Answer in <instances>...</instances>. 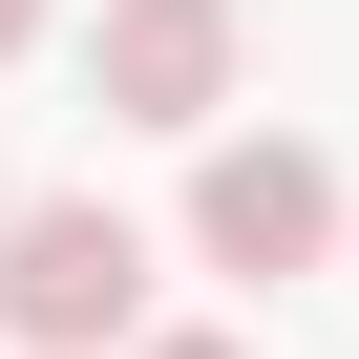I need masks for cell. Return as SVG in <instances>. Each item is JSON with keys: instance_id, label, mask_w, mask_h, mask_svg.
Wrapping results in <instances>:
<instances>
[{"instance_id": "6", "label": "cell", "mask_w": 359, "mask_h": 359, "mask_svg": "<svg viewBox=\"0 0 359 359\" xmlns=\"http://www.w3.org/2000/svg\"><path fill=\"white\" fill-rule=\"evenodd\" d=\"M0 212H22V191H0Z\"/></svg>"}, {"instance_id": "5", "label": "cell", "mask_w": 359, "mask_h": 359, "mask_svg": "<svg viewBox=\"0 0 359 359\" xmlns=\"http://www.w3.org/2000/svg\"><path fill=\"white\" fill-rule=\"evenodd\" d=\"M22 43H43V0H0V64H22Z\"/></svg>"}, {"instance_id": "1", "label": "cell", "mask_w": 359, "mask_h": 359, "mask_svg": "<svg viewBox=\"0 0 359 359\" xmlns=\"http://www.w3.org/2000/svg\"><path fill=\"white\" fill-rule=\"evenodd\" d=\"M0 338H22V359H106V338H148V233H127L106 191L0 212Z\"/></svg>"}, {"instance_id": "2", "label": "cell", "mask_w": 359, "mask_h": 359, "mask_svg": "<svg viewBox=\"0 0 359 359\" xmlns=\"http://www.w3.org/2000/svg\"><path fill=\"white\" fill-rule=\"evenodd\" d=\"M191 254H212V275H317V254H338V148L212 127V169H191Z\"/></svg>"}, {"instance_id": "3", "label": "cell", "mask_w": 359, "mask_h": 359, "mask_svg": "<svg viewBox=\"0 0 359 359\" xmlns=\"http://www.w3.org/2000/svg\"><path fill=\"white\" fill-rule=\"evenodd\" d=\"M85 85H106V127H212L233 106V0H106Z\"/></svg>"}, {"instance_id": "4", "label": "cell", "mask_w": 359, "mask_h": 359, "mask_svg": "<svg viewBox=\"0 0 359 359\" xmlns=\"http://www.w3.org/2000/svg\"><path fill=\"white\" fill-rule=\"evenodd\" d=\"M127 359H254V338H212V317H169V338H127Z\"/></svg>"}]
</instances>
